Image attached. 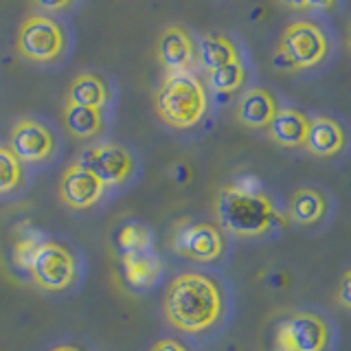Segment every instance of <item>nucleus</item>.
I'll list each match as a JSON object with an SVG mask.
<instances>
[{
	"mask_svg": "<svg viewBox=\"0 0 351 351\" xmlns=\"http://www.w3.org/2000/svg\"><path fill=\"white\" fill-rule=\"evenodd\" d=\"M222 310V290L202 272H184L176 277L165 294V316L180 332H204L217 323Z\"/></svg>",
	"mask_w": 351,
	"mask_h": 351,
	"instance_id": "nucleus-1",
	"label": "nucleus"
},
{
	"mask_svg": "<svg viewBox=\"0 0 351 351\" xmlns=\"http://www.w3.org/2000/svg\"><path fill=\"white\" fill-rule=\"evenodd\" d=\"M217 219L222 228L239 237L263 235L272 226L277 211H274L268 195L246 186H224L215 202Z\"/></svg>",
	"mask_w": 351,
	"mask_h": 351,
	"instance_id": "nucleus-2",
	"label": "nucleus"
},
{
	"mask_svg": "<svg viewBox=\"0 0 351 351\" xmlns=\"http://www.w3.org/2000/svg\"><path fill=\"white\" fill-rule=\"evenodd\" d=\"M156 112L171 128L186 130L206 112V90L191 73H169L156 90Z\"/></svg>",
	"mask_w": 351,
	"mask_h": 351,
	"instance_id": "nucleus-3",
	"label": "nucleus"
},
{
	"mask_svg": "<svg viewBox=\"0 0 351 351\" xmlns=\"http://www.w3.org/2000/svg\"><path fill=\"white\" fill-rule=\"evenodd\" d=\"M66 38L62 27L49 14H33L20 25L18 51L29 62L47 64L64 53Z\"/></svg>",
	"mask_w": 351,
	"mask_h": 351,
	"instance_id": "nucleus-4",
	"label": "nucleus"
},
{
	"mask_svg": "<svg viewBox=\"0 0 351 351\" xmlns=\"http://www.w3.org/2000/svg\"><path fill=\"white\" fill-rule=\"evenodd\" d=\"M31 279L49 292H62L71 288L77 277V263L71 250L58 241H44L29 266Z\"/></svg>",
	"mask_w": 351,
	"mask_h": 351,
	"instance_id": "nucleus-5",
	"label": "nucleus"
},
{
	"mask_svg": "<svg viewBox=\"0 0 351 351\" xmlns=\"http://www.w3.org/2000/svg\"><path fill=\"white\" fill-rule=\"evenodd\" d=\"M279 51L288 55L296 69H312L321 64L329 53V42L323 29L314 22L299 20L285 27L281 33Z\"/></svg>",
	"mask_w": 351,
	"mask_h": 351,
	"instance_id": "nucleus-6",
	"label": "nucleus"
},
{
	"mask_svg": "<svg viewBox=\"0 0 351 351\" xmlns=\"http://www.w3.org/2000/svg\"><path fill=\"white\" fill-rule=\"evenodd\" d=\"M329 327L318 314L296 312L277 329V351H325Z\"/></svg>",
	"mask_w": 351,
	"mask_h": 351,
	"instance_id": "nucleus-7",
	"label": "nucleus"
},
{
	"mask_svg": "<svg viewBox=\"0 0 351 351\" xmlns=\"http://www.w3.org/2000/svg\"><path fill=\"white\" fill-rule=\"evenodd\" d=\"M77 165L93 171L104 182V186H117L130 178L134 160H132L130 152L117 143H97L82 154Z\"/></svg>",
	"mask_w": 351,
	"mask_h": 351,
	"instance_id": "nucleus-8",
	"label": "nucleus"
},
{
	"mask_svg": "<svg viewBox=\"0 0 351 351\" xmlns=\"http://www.w3.org/2000/svg\"><path fill=\"white\" fill-rule=\"evenodd\" d=\"M173 248L195 261H215L224 250V239L213 224H184L176 230Z\"/></svg>",
	"mask_w": 351,
	"mask_h": 351,
	"instance_id": "nucleus-9",
	"label": "nucleus"
},
{
	"mask_svg": "<svg viewBox=\"0 0 351 351\" xmlns=\"http://www.w3.org/2000/svg\"><path fill=\"white\" fill-rule=\"evenodd\" d=\"M9 149L20 162H40L51 158L55 141L47 125H42L33 119H22L11 130Z\"/></svg>",
	"mask_w": 351,
	"mask_h": 351,
	"instance_id": "nucleus-10",
	"label": "nucleus"
},
{
	"mask_svg": "<svg viewBox=\"0 0 351 351\" xmlns=\"http://www.w3.org/2000/svg\"><path fill=\"white\" fill-rule=\"evenodd\" d=\"M60 193L66 204L82 211V208H90L101 200L106 186L93 171H88L86 167L75 162L62 176Z\"/></svg>",
	"mask_w": 351,
	"mask_h": 351,
	"instance_id": "nucleus-11",
	"label": "nucleus"
},
{
	"mask_svg": "<svg viewBox=\"0 0 351 351\" xmlns=\"http://www.w3.org/2000/svg\"><path fill=\"white\" fill-rule=\"evenodd\" d=\"M345 143H347V134L336 119L329 117L310 119V130H307V136L303 143V147L310 154H314L318 158H332L343 152Z\"/></svg>",
	"mask_w": 351,
	"mask_h": 351,
	"instance_id": "nucleus-12",
	"label": "nucleus"
},
{
	"mask_svg": "<svg viewBox=\"0 0 351 351\" xmlns=\"http://www.w3.org/2000/svg\"><path fill=\"white\" fill-rule=\"evenodd\" d=\"M277 112H279V104L270 90H266V88H250L239 99L237 121L246 128L263 130L272 123Z\"/></svg>",
	"mask_w": 351,
	"mask_h": 351,
	"instance_id": "nucleus-13",
	"label": "nucleus"
},
{
	"mask_svg": "<svg viewBox=\"0 0 351 351\" xmlns=\"http://www.w3.org/2000/svg\"><path fill=\"white\" fill-rule=\"evenodd\" d=\"M195 58L191 36L182 27H167L158 40V60L169 73H184Z\"/></svg>",
	"mask_w": 351,
	"mask_h": 351,
	"instance_id": "nucleus-14",
	"label": "nucleus"
},
{
	"mask_svg": "<svg viewBox=\"0 0 351 351\" xmlns=\"http://www.w3.org/2000/svg\"><path fill=\"white\" fill-rule=\"evenodd\" d=\"M307 130H310V119L294 108H279L277 117L268 125L270 138L281 147H303Z\"/></svg>",
	"mask_w": 351,
	"mask_h": 351,
	"instance_id": "nucleus-15",
	"label": "nucleus"
},
{
	"mask_svg": "<svg viewBox=\"0 0 351 351\" xmlns=\"http://www.w3.org/2000/svg\"><path fill=\"white\" fill-rule=\"evenodd\" d=\"M121 263H123L125 281L132 288H149V285H154L160 279L162 261L154 250L121 255Z\"/></svg>",
	"mask_w": 351,
	"mask_h": 351,
	"instance_id": "nucleus-16",
	"label": "nucleus"
},
{
	"mask_svg": "<svg viewBox=\"0 0 351 351\" xmlns=\"http://www.w3.org/2000/svg\"><path fill=\"white\" fill-rule=\"evenodd\" d=\"M66 104L84 106L93 110H101L108 104V88L106 82L95 73H82L77 75L66 93Z\"/></svg>",
	"mask_w": 351,
	"mask_h": 351,
	"instance_id": "nucleus-17",
	"label": "nucleus"
},
{
	"mask_svg": "<svg viewBox=\"0 0 351 351\" xmlns=\"http://www.w3.org/2000/svg\"><path fill=\"white\" fill-rule=\"evenodd\" d=\"M325 213H327V200L318 189L305 186V189H299L292 195L290 217L294 219L296 224H303V226L318 224Z\"/></svg>",
	"mask_w": 351,
	"mask_h": 351,
	"instance_id": "nucleus-18",
	"label": "nucleus"
},
{
	"mask_svg": "<svg viewBox=\"0 0 351 351\" xmlns=\"http://www.w3.org/2000/svg\"><path fill=\"white\" fill-rule=\"evenodd\" d=\"M62 117H64V128L77 138H93L101 132L104 125L101 110L84 108V106L66 104Z\"/></svg>",
	"mask_w": 351,
	"mask_h": 351,
	"instance_id": "nucleus-19",
	"label": "nucleus"
},
{
	"mask_svg": "<svg viewBox=\"0 0 351 351\" xmlns=\"http://www.w3.org/2000/svg\"><path fill=\"white\" fill-rule=\"evenodd\" d=\"M200 62L204 64V69L215 71L219 66H226L230 62L239 60V53L235 49V44L230 42L226 36H219V33H208L200 40Z\"/></svg>",
	"mask_w": 351,
	"mask_h": 351,
	"instance_id": "nucleus-20",
	"label": "nucleus"
},
{
	"mask_svg": "<svg viewBox=\"0 0 351 351\" xmlns=\"http://www.w3.org/2000/svg\"><path fill=\"white\" fill-rule=\"evenodd\" d=\"M246 82V71L241 60L230 62L226 66H219L215 71H208V86L215 93H235Z\"/></svg>",
	"mask_w": 351,
	"mask_h": 351,
	"instance_id": "nucleus-21",
	"label": "nucleus"
},
{
	"mask_svg": "<svg viewBox=\"0 0 351 351\" xmlns=\"http://www.w3.org/2000/svg\"><path fill=\"white\" fill-rule=\"evenodd\" d=\"M44 241H47V237H44L38 228H33V226L22 228L20 233H18L16 244H14V261H16V266L29 270L33 257H36V252L40 250V246L44 244Z\"/></svg>",
	"mask_w": 351,
	"mask_h": 351,
	"instance_id": "nucleus-22",
	"label": "nucleus"
},
{
	"mask_svg": "<svg viewBox=\"0 0 351 351\" xmlns=\"http://www.w3.org/2000/svg\"><path fill=\"white\" fill-rule=\"evenodd\" d=\"M119 248L121 255H132V252H145L152 250V233L145 224L130 222L121 228L119 233Z\"/></svg>",
	"mask_w": 351,
	"mask_h": 351,
	"instance_id": "nucleus-23",
	"label": "nucleus"
},
{
	"mask_svg": "<svg viewBox=\"0 0 351 351\" xmlns=\"http://www.w3.org/2000/svg\"><path fill=\"white\" fill-rule=\"evenodd\" d=\"M22 178V165L9 147H0V193L14 191Z\"/></svg>",
	"mask_w": 351,
	"mask_h": 351,
	"instance_id": "nucleus-24",
	"label": "nucleus"
},
{
	"mask_svg": "<svg viewBox=\"0 0 351 351\" xmlns=\"http://www.w3.org/2000/svg\"><path fill=\"white\" fill-rule=\"evenodd\" d=\"M336 299H338L340 305L345 307V310L351 312V270H347V272L343 274V277H340Z\"/></svg>",
	"mask_w": 351,
	"mask_h": 351,
	"instance_id": "nucleus-25",
	"label": "nucleus"
},
{
	"mask_svg": "<svg viewBox=\"0 0 351 351\" xmlns=\"http://www.w3.org/2000/svg\"><path fill=\"white\" fill-rule=\"evenodd\" d=\"M152 351H189V349H186L182 343H178V340L165 338V340H158V343L152 347Z\"/></svg>",
	"mask_w": 351,
	"mask_h": 351,
	"instance_id": "nucleus-26",
	"label": "nucleus"
},
{
	"mask_svg": "<svg viewBox=\"0 0 351 351\" xmlns=\"http://www.w3.org/2000/svg\"><path fill=\"white\" fill-rule=\"evenodd\" d=\"M272 64H274V69H281V71H296V66L288 60V55L281 53V51L274 53Z\"/></svg>",
	"mask_w": 351,
	"mask_h": 351,
	"instance_id": "nucleus-27",
	"label": "nucleus"
},
{
	"mask_svg": "<svg viewBox=\"0 0 351 351\" xmlns=\"http://www.w3.org/2000/svg\"><path fill=\"white\" fill-rule=\"evenodd\" d=\"M40 7L44 11H55V9H66V7H69V3H42Z\"/></svg>",
	"mask_w": 351,
	"mask_h": 351,
	"instance_id": "nucleus-28",
	"label": "nucleus"
},
{
	"mask_svg": "<svg viewBox=\"0 0 351 351\" xmlns=\"http://www.w3.org/2000/svg\"><path fill=\"white\" fill-rule=\"evenodd\" d=\"M51 351H82V349H77V347H71V345H60V347H55Z\"/></svg>",
	"mask_w": 351,
	"mask_h": 351,
	"instance_id": "nucleus-29",
	"label": "nucleus"
},
{
	"mask_svg": "<svg viewBox=\"0 0 351 351\" xmlns=\"http://www.w3.org/2000/svg\"><path fill=\"white\" fill-rule=\"evenodd\" d=\"M347 44H349V49H351V25H349V29H347Z\"/></svg>",
	"mask_w": 351,
	"mask_h": 351,
	"instance_id": "nucleus-30",
	"label": "nucleus"
}]
</instances>
